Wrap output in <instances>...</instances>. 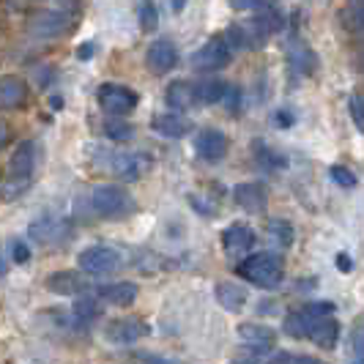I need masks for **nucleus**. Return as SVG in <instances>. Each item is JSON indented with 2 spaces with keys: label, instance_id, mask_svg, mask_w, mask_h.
<instances>
[{
  "label": "nucleus",
  "instance_id": "7ed1b4c3",
  "mask_svg": "<svg viewBox=\"0 0 364 364\" xmlns=\"http://www.w3.org/2000/svg\"><path fill=\"white\" fill-rule=\"evenodd\" d=\"M96 102L107 115L115 118H127L129 112H134L140 105V96L134 88H129L124 82H102L96 91Z\"/></svg>",
  "mask_w": 364,
  "mask_h": 364
},
{
  "label": "nucleus",
  "instance_id": "412c9836",
  "mask_svg": "<svg viewBox=\"0 0 364 364\" xmlns=\"http://www.w3.org/2000/svg\"><path fill=\"white\" fill-rule=\"evenodd\" d=\"M238 337L255 350H269L277 343V331L272 326H263V323H241Z\"/></svg>",
  "mask_w": 364,
  "mask_h": 364
},
{
  "label": "nucleus",
  "instance_id": "0eeeda50",
  "mask_svg": "<svg viewBox=\"0 0 364 364\" xmlns=\"http://www.w3.org/2000/svg\"><path fill=\"white\" fill-rule=\"evenodd\" d=\"M233 60V47L225 36H214L192 55V66L198 72H222Z\"/></svg>",
  "mask_w": 364,
  "mask_h": 364
},
{
  "label": "nucleus",
  "instance_id": "f704fd0d",
  "mask_svg": "<svg viewBox=\"0 0 364 364\" xmlns=\"http://www.w3.org/2000/svg\"><path fill=\"white\" fill-rule=\"evenodd\" d=\"M11 257H14V263H28L31 260V247L22 241V238H17V241H11Z\"/></svg>",
  "mask_w": 364,
  "mask_h": 364
},
{
  "label": "nucleus",
  "instance_id": "20e7f679",
  "mask_svg": "<svg viewBox=\"0 0 364 364\" xmlns=\"http://www.w3.org/2000/svg\"><path fill=\"white\" fill-rule=\"evenodd\" d=\"M74 25L72 9H44L28 19V36L33 38H58Z\"/></svg>",
  "mask_w": 364,
  "mask_h": 364
},
{
  "label": "nucleus",
  "instance_id": "6ab92c4d",
  "mask_svg": "<svg viewBox=\"0 0 364 364\" xmlns=\"http://www.w3.org/2000/svg\"><path fill=\"white\" fill-rule=\"evenodd\" d=\"M137 293H140V288L134 282H109V285H102L96 291V299L105 304H112V307H129L137 301Z\"/></svg>",
  "mask_w": 364,
  "mask_h": 364
},
{
  "label": "nucleus",
  "instance_id": "4be33fe9",
  "mask_svg": "<svg viewBox=\"0 0 364 364\" xmlns=\"http://www.w3.org/2000/svg\"><path fill=\"white\" fill-rule=\"evenodd\" d=\"M307 337H310L318 348L331 350V348L337 346V340H340V323L334 321V315H326V318L315 321V326L310 328V334H307Z\"/></svg>",
  "mask_w": 364,
  "mask_h": 364
},
{
  "label": "nucleus",
  "instance_id": "72a5a7b5",
  "mask_svg": "<svg viewBox=\"0 0 364 364\" xmlns=\"http://www.w3.org/2000/svg\"><path fill=\"white\" fill-rule=\"evenodd\" d=\"M331 178L340 183V186H348V189L356 186V176H353L348 167H343V164H334V167H331Z\"/></svg>",
  "mask_w": 364,
  "mask_h": 364
},
{
  "label": "nucleus",
  "instance_id": "a19ab883",
  "mask_svg": "<svg viewBox=\"0 0 364 364\" xmlns=\"http://www.w3.org/2000/svg\"><path fill=\"white\" fill-rule=\"evenodd\" d=\"M146 364H178V362H173V359H164V356H151V359H146Z\"/></svg>",
  "mask_w": 364,
  "mask_h": 364
},
{
  "label": "nucleus",
  "instance_id": "9b49d317",
  "mask_svg": "<svg viewBox=\"0 0 364 364\" xmlns=\"http://www.w3.org/2000/svg\"><path fill=\"white\" fill-rule=\"evenodd\" d=\"M146 66L154 74H170L178 66V47L176 41L167 36H159L156 41H151L146 53Z\"/></svg>",
  "mask_w": 364,
  "mask_h": 364
},
{
  "label": "nucleus",
  "instance_id": "e433bc0d",
  "mask_svg": "<svg viewBox=\"0 0 364 364\" xmlns=\"http://www.w3.org/2000/svg\"><path fill=\"white\" fill-rule=\"evenodd\" d=\"M9 140H11V129H9L6 121H0V148L9 146Z\"/></svg>",
  "mask_w": 364,
  "mask_h": 364
},
{
  "label": "nucleus",
  "instance_id": "393cba45",
  "mask_svg": "<svg viewBox=\"0 0 364 364\" xmlns=\"http://www.w3.org/2000/svg\"><path fill=\"white\" fill-rule=\"evenodd\" d=\"M252 154H255V162L260 164L263 170H282V167H288V156H285L282 151L272 148L269 143H263V140H255V143H252Z\"/></svg>",
  "mask_w": 364,
  "mask_h": 364
},
{
  "label": "nucleus",
  "instance_id": "f257e3e1",
  "mask_svg": "<svg viewBox=\"0 0 364 364\" xmlns=\"http://www.w3.org/2000/svg\"><path fill=\"white\" fill-rule=\"evenodd\" d=\"M236 274L260 291H277L285 279V263L277 252H252L238 263Z\"/></svg>",
  "mask_w": 364,
  "mask_h": 364
},
{
  "label": "nucleus",
  "instance_id": "9d476101",
  "mask_svg": "<svg viewBox=\"0 0 364 364\" xmlns=\"http://www.w3.org/2000/svg\"><path fill=\"white\" fill-rule=\"evenodd\" d=\"M195 151H198V156L205 159V162H222L225 156H228V151H230V140H228V134L222 132V129H200L198 134H195Z\"/></svg>",
  "mask_w": 364,
  "mask_h": 364
},
{
  "label": "nucleus",
  "instance_id": "f3484780",
  "mask_svg": "<svg viewBox=\"0 0 364 364\" xmlns=\"http://www.w3.org/2000/svg\"><path fill=\"white\" fill-rule=\"evenodd\" d=\"M151 129H154L156 134L167 137V140H181V137H186V134L192 132V121H189V118H183L181 112H173V109H167V112H159V115H154V121H151Z\"/></svg>",
  "mask_w": 364,
  "mask_h": 364
},
{
  "label": "nucleus",
  "instance_id": "c756f323",
  "mask_svg": "<svg viewBox=\"0 0 364 364\" xmlns=\"http://www.w3.org/2000/svg\"><path fill=\"white\" fill-rule=\"evenodd\" d=\"M272 364H326L315 356H307V353H288V350H279L272 359Z\"/></svg>",
  "mask_w": 364,
  "mask_h": 364
},
{
  "label": "nucleus",
  "instance_id": "a878e982",
  "mask_svg": "<svg viewBox=\"0 0 364 364\" xmlns=\"http://www.w3.org/2000/svg\"><path fill=\"white\" fill-rule=\"evenodd\" d=\"M266 236L272 238V244H277L279 250H288L293 247V238H296V230L288 219H269L266 225Z\"/></svg>",
  "mask_w": 364,
  "mask_h": 364
},
{
  "label": "nucleus",
  "instance_id": "58836bf2",
  "mask_svg": "<svg viewBox=\"0 0 364 364\" xmlns=\"http://www.w3.org/2000/svg\"><path fill=\"white\" fill-rule=\"evenodd\" d=\"M353 348H356V356H362V328L359 326L353 331Z\"/></svg>",
  "mask_w": 364,
  "mask_h": 364
},
{
  "label": "nucleus",
  "instance_id": "1a4fd4ad",
  "mask_svg": "<svg viewBox=\"0 0 364 364\" xmlns=\"http://www.w3.org/2000/svg\"><path fill=\"white\" fill-rule=\"evenodd\" d=\"M148 334H151V326L143 318H137V315L115 318V321H109L107 326H105V337L112 346H132V343H140Z\"/></svg>",
  "mask_w": 364,
  "mask_h": 364
},
{
  "label": "nucleus",
  "instance_id": "f8f14e48",
  "mask_svg": "<svg viewBox=\"0 0 364 364\" xmlns=\"http://www.w3.org/2000/svg\"><path fill=\"white\" fill-rule=\"evenodd\" d=\"M151 167V159L143 156V154H132V151H115L109 156V170L124 178V181H140L143 173H148Z\"/></svg>",
  "mask_w": 364,
  "mask_h": 364
},
{
  "label": "nucleus",
  "instance_id": "6e6552de",
  "mask_svg": "<svg viewBox=\"0 0 364 364\" xmlns=\"http://www.w3.org/2000/svg\"><path fill=\"white\" fill-rule=\"evenodd\" d=\"M36 170V143L33 140H22L14 151H11V159H9V181L11 189L17 186V192L31 181Z\"/></svg>",
  "mask_w": 364,
  "mask_h": 364
},
{
  "label": "nucleus",
  "instance_id": "b1692460",
  "mask_svg": "<svg viewBox=\"0 0 364 364\" xmlns=\"http://www.w3.org/2000/svg\"><path fill=\"white\" fill-rule=\"evenodd\" d=\"M217 301L228 312H241L247 304V291L236 282H219L217 285Z\"/></svg>",
  "mask_w": 364,
  "mask_h": 364
},
{
  "label": "nucleus",
  "instance_id": "423d86ee",
  "mask_svg": "<svg viewBox=\"0 0 364 364\" xmlns=\"http://www.w3.org/2000/svg\"><path fill=\"white\" fill-rule=\"evenodd\" d=\"M77 266H80V272L88 274V277H109V274H115L121 269V255L112 247L93 244V247H85L77 255Z\"/></svg>",
  "mask_w": 364,
  "mask_h": 364
},
{
  "label": "nucleus",
  "instance_id": "c85d7f7f",
  "mask_svg": "<svg viewBox=\"0 0 364 364\" xmlns=\"http://www.w3.org/2000/svg\"><path fill=\"white\" fill-rule=\"evenodd\" d=\"M105 134H107L109 140H118V143H124V140H132V134H134V127L132 124H127V121H107L105 124Z\"/></svg>",
  "mask_w": 364,
  "mask_h": 364
},
{
  "label": "nucleus",
  "instance_id": "c03bdc74",
  "mask_svg": "<svg viewBox=\"0 0 364 364\" xmlns=\"http://www.w3.org/2000/svg\"><path fill=\"white\" fill-rule=\"evenodd\" d=\"M6 272H9V266L3 263V255H0V277H6Z\"/></svg>",
  "mask_w": 364,
  "mask_h": 364
},
{
  "label": "nucleus",
  "instance_id": "a18cd8bd",
  "mask_svg": "<svg viewBox=\"0 0 364 364\" xmlns=\"http://www.w3.org/2000/svg\"><path fill=\"white\" fill-rule=\"evenodd\" d=\"M183 6V0H176V9H181Z\"/></svg>",
  "mask_w": 364,
  "mask_h": 364
},
{
  "label": "nucleus",
  "instance_id": "79ce46f5",
  "mask_svg": "<svg viewBox=\"0 0 364 364\" xmlns=\"http://www.w3.org/2000/svg\"><path fill=\"white\" fill-rule=\"evenodd\" d=\"M77 55H80V58H91L93 47H91V44H85V47H80V53H77Z\"/></svg>",
  "mask_w": 364,
  "mask_h": 364
},
{
  "label": "nucleus",
  "instance_id": "2f4dec72",
  "mask_svg": "<svg viewBox=\"0 0 364 364\" xmlns=\"http://www.w3.org/2000/svg\"><path fill=\"white\" fill-rule=\"evenodd\" d=\"M222 105L228 107L230 115H236L238 109H241V91H238V85H225V93H222Z\"/></svg>",
  "mask_w": 364,
  "mask_h": 364
},
{
  "label": "nucleus",
  "instance_id": "473e14b6",
  "mask_svg": "<svg viewBox=\"0 0 364 364\" xmlns=\"http://www.w3.org/2000/svg\"><path fill=\"white\" fill-rule=\"evenodd\" d=\"M348 112H350V118H353V127L362 132V129H364L362 93H350V99H348Z\"/></svg>",
  "mask_w": 364,
  "mask_h": 364
},
{
  "label": "nucleus",
  "instance_id": "39448f33",
  "mask_svg": "<svg viewBox=\"0 0 364 364\" xmlns=\"http://www.w3.org/2000/svg\"><path fill=\"white\" fill-rule=\"evenodd\" d=\"M326 315H334V304H331V301H310V304H304V307H299V310L288 312L282 328H285L288 337L301 340V337L310 334V328L315 326V321H321V318H326Z\"/></svg>",
  "mask_w": 364,
  "mask_h": 364
},
{
  "label": "nucleus",
  "instance_id": "2eb2a0df",
  "mask_svg": "<svg viewBox=\"0 0 364 364\" xmlns=\"http://www.w3.org/2000/svg\"><path fill=\"white\" fill-rule=\"evenodd\" d=\"M31 99L28 82L17 74H3L0 77V109H22Z\"/></svg>",
  "mask_w": 364,
  "mask_h": 364
},
{
  "label": "nucleus",
  "instance_id": "cd10ccee",
  "mask_svg": "<svg viewBox=\"0 0 364 364\" xmlns=\"http://www.w3.org/2000/svg\"><path fill=\"white\" fill-rule=\"evenodd\" d=\"M102 315V304H99V299H91V296H82V299H77V304H74V318L77 321H82V323H91Z\"/></svg>",
  "mask_w": 364,
  "mask_h": 364
},
{
  "label": "nucleus",
  "instance_id": "4468645a",
  "mask_svg": "<svg viewBox=\"0 0 364 364\" xmlns=\"http://www.w3.org/2000/svg\"><path fill=\"white\" fill-rule=\"evenodd\" d=\"M222 250L228 252L230 257H241L247 255L252 247H255V230L244 222H233L222 230Z\"/></svg>",
  "mask_w": 364,
  "mask_h": 364
},
{
  "label": "nucleus",
  "instance_id": "dca6fc26",
  "mask_svg": "<svg viewBox=\"0 0 364 364\" xmlns=\"http://www.w3.org/2000/svg\"><path fill=\"white\" fill-rule=\"evenodd\" d=\"M31 238L38 244H66L72 238V228L58 217H41L31 225Z\"/></svg>",
  "mask_w": 364,
  "mask_h": 364
},
{
  "label": "nucleus",
  "instance_id": "49530a36",
  "mask_svg": "<svg viewBox=\"0 0 364 364\" xmlns=\"http://www.w3.org/2000/svg\"><path fill=\"white\" fill-rule=\"evenodd\" d=\"M244 364H247V362H244Z\"/></svg>",
  "mask_w": 364,
  "mask_h": 364
},
{
  "label": "nucleus",
  "instance_id": "5701e85b",
  "mask_svg": "<svg viewBox=\"0 0 364 364\" xmlns=\"http://www.w3.org/2000/svg\"><path fill=\"white\" fill-rule=\"evenodd\" d=\"M288 58H291V69L296 74H301V77H310L318 69V55L312 53L304 41H296L291 47V53H288Z\"/></svg>",
  "mask_w": 364,
  "mask_h": 364
},
{
  "label": "nucleus",
  "instance_id": "f03ea898",
  "mask_svg": "<svg viewBox=\"0 0 364 364\" xmlns=\"http://www.w3.org/2000/svg\"><path fill=\"white\" fill-rule=\"evenodd\" d=\"M91 208L102 219H127L137 211V203L118 183H99L91 192Z\"/></svg>",
  "mask_w": 364,
  "mask_h": 364
},
{
  "label": "nucleus",
  "instance_id": "37998d69",
  "mask_svg": "<svg viewBox=\"0 0 364 364\" xmlns=\"http://www.w3.org/2000/svg\"><path fill=\"white\" fill-rule=\"evenodd\" d=\"M53 109H63V99H58V96H55V99H53Z\"/></svg>",
  "mask_w": 364,
  "mask_h": 364
},
{
  "label": "nucleus",
  "instance_id": "4c0bfd02",
  "mask_svg": "<svg viewBox=\"0 0 364 364\" xmlns=\"http://www.w3.org/2000/svg\"><path fill=\"white\" fill-rule=\"evenodd\" d=\"M274 121H277L279 127H291L293 115H288V112H277V115H274Z\"/></svg>",
  "mask_w": 364,
  "mask_h": 364
},
{
  "label": "nucleus",
  "instance_id": "7c9ffc66",
  "mask_svg": "<svg viewBox=\"0 0 364 364\" xmlns=\"http://www.w3.org/2000/svg\"><path fill=\"white\" fill-rule=\"evenodd\" d=\"M156 25H159L156 6H154V3H143V6H140V28H143L146 33H154V31H156Z\"/></svg>",
  "mask_w": 364,
  "mask_h": 364
},
{
  "label": "nucleus",
  "instance_id": "ea45409f",
  "mask_svg": "<svg viewBox=\"0 0 364 364\" xmlns=\"http://www.w3.org/2000/svg\"><path fill=\"white\" fill-rule=\"evenodd\" d=\"M337 269H340V272H350V257L348 255L337 257Z\"/></svg>",
  "mask_w": 364,
  "mask_h": 364
},
{
  "label": "nucleus",
  "instance_id": "a211bd4d",
  "mask_svg": "<svg viewBox=\"0 0 364 364\" xmlns=\"http://www.w3.org/2000/svg\"><path fill=\"white\" fill-rule=\"evenodd\" d=\"M44 285H47V291L55 293V296H80V293H85V288H88L82 272H69V269L53 272L44 279Z\"/></svg>",
  "mask_w": 364,
  "mask_h": 364
},
{
  "label": "nucleus",
  "instance_id": "ddd939ff",
  "mask_svg": "<svg viewBox=\"0 0 364 364\" xmlns=\"http://www.w3.org/2000/svg\"><path fill=\"white\" fill-rule=\"evenodd\" d=\"M233 200L247 214H263L269 205V189L260 181H241L233 186Z\"/></svg>",
  "mask_w": 364,
  "mask_h": 364
},
{
  "label": "nucleus",
  "instance_id": "bb28decb",
  "mask_svg": "<svg viewBox=\"0 0 364 364\" xmlns=\"http://www.w3.org/2000/svg\"><path fill=\"white\" fill-rule=\"evenodd\" d=\"M225 85L222 80H205V82H195V96L200 105H214V102H222V93H225Z\"/></svg>",
  "mask_w": 364,
  "mask_h": 364
},
{
  "label": "nucleus",
  "instance_id": "c9c22d12",
  "mask_svg": "<svg viewBox=\"0 0 364 364\" xmlns=\"http://www.w3.org/2000/svg\"><path fill=\"white\" fill-rule=\"evenodd\" d=\"M263 0H230V6L238 9V11H247V9H257Z\"/></svg>",
  "mask_w": 364,
  "mask_h": 364
},
{
  "label": "nucleus",
  "instance_id": "aec40b11",
  "mask_svg": "<svg viewBox=\"0 0 364 364\" xmlns=\"http://www.w3.org/2000/svg\"><path fill=\"white\" fill-rule=\"evenodd\" d=\"M164 102L167 107H173V112H183L192 105H198V96H195V82H186V80H173L164 91Z\"/></svg>",
  "mask_w": 364,
  "mask_h": 364
}]
</instances>
